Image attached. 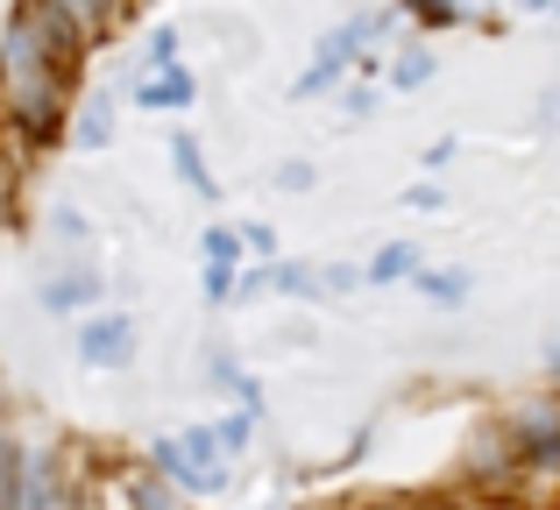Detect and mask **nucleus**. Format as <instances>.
Returning <instances> with one entry per match:
<instances>
[{
  "mask_svg": "<svg viewBox=\"0 0 560 510\" xmlns=\"http://www.w3.org/2000/svg\"><path fill=\"white\" fill-rule=\"evenodd\" d=\"M71 64H79V50H65L22 0L0 28V114L28 135H57L71 114Z\"/></svg>",
  "mask_w": 560,
  "mask_h": 510,
  "instance_id": "f257e3e1",
  "label": "nucleus"
},
{
  "mask_svg": "<svg viewBox=\"0 0 560 510\" xmlns=\"http://www.w3.org/2000/svg\"><path fill=\"white\" fill-rule=\"evenodd\" d=\"M8 510H85L71 461L57 447H22L14 454V483H8Z\"/></svg>",
  "mask_w": 560,
  "mask_h": 510,
  "instance_id": "f03ea898",
  "label": "nucleus"
},
{
  "mask_svg": "<svg viewBox=\"0 0 560 510\" xmlns=\"http://www.w3.org/2000/svg\"><path fill=\"white\" fill-rule=\"evenodd\" d=\"M504 447H511V469H539L560 475V398H533L504 418Z\"/></svg>",
  "mask_w": 560,
  "mask_h": 510,
  "instance_id": "7ed1b4c3",
  "label": "nucleus"
},
{
  "mask_svg": "<svg viewBox=\"0 0 560 510\" xmlns=\"http://www.w3.org/2000/svg\"><path fill=\"white\" fill-rule=\"evenodd\" d=\"M28 8L43 14V28H50L65 50H93V43H107L114 28H121V14H114L107 0H28Z\"/></svg>",
  "mask_w": 560,
  "mask_h": 510,
  "instance_id": "20e7f679",
  "label": "nucleus"
},
{
  "mask_svg": "<svg viewBox=\"0 0 560 510\" xmlns=\"http://www.w3.org/2000/svg\"><path fill=\"white\" fill-rule=\"evenodd\" d=\"M150 475H164L178 497H220V489L234 483L228 461H191L178 440H156V447H150Z\"/></svg>",
  "mask_w": 560,
  "mask_h": 510,
  "instance_id": "39448f33",
  "label": "nucleus"
},
{
  "mask_svg": "<svg viewBox=\"0 0 560 510\" xmlns=\"http://www.w3.org/2000/svg\"><path fill=\"white\" fill-rule=\"evenodd\" d=\"M79 361L85 369H128L136 361V319L128 312H85L79 319Z\"/></svg>",
  "mask_w": 560,
  "mask_h": 510,
  "instance_id": "423d86ee",
  "label": "nucleus"
},
{
  "mask_svg": "<svg viewBox=\"0 0 560 510\" xmlns=\"http://www.w3.org/2000/svg\"><path fill=\"white\" fill-rule=\"evenodd\" d=\"M100 270H65V276H50V284H36V298H43V312H57V319H85V312H100Z\"/></svg>",
  "mask_w": 560,
  "mask_h": 510,
  "instance_id": "0eeeda50",
  "label": "nucleus"
},
{
  "mask_svg": "<svg viewBox=\"0 0 560 510\" xmlns=\"http://www.w3.org/2000/svg\"><path fill=\"white\" fill-rule=\"evenodd\" d=\"M191 99H199V79H191L185 64H164V71H142L136 79V107L142 114H185Z\"/></svg>",
  "mask_w": 560,
  "mask_h": 510,
  "instance_id": "6e6552de",
  "label": "nucleus"
},
{
  "mask_svg": "<svg viewBox=\"0 0 560 510\" xmlns=\"http://www.w3.org/2000/svg\"><path fill=\"white\" fill-rule=\"evenodd\" d=\"M411 284H419V298L440 305V312H462V305L476 298V276H468V270H425V262H419Z\"/></svg>",
  "mask_w": 560,
  "mask_h": 510,
  "instance_id": "1a4fd4ad",
  "label": "nucleus"
},
{
  "mask_svg": "<svg viewBox=\"0 0 560 510\" xmlns=\"http://www.w3.org/2000/svg\"><path fill=\"white\" fill-rule=\"evenodd\" d=\"M383 79H390V93H419V85L440 79V57L425 50V43H405V50L390 57V71H383Z\"/></svg>",
  "mask_w": 560,
  "mask_h": 510,
  "instance_id": "9d476101",
  "label": "nucleus"
},
{
  "mask_svg": "<svg viewBox=\"0 0 560 510\" xmlns=\"http://www.w3.org/2000/svg\"><path fill=\"white\" fill-rule=\"evenodd\" d=\"M171 164H178V178H185L191 199H220V178L206 170V150L191 135H171Z\"/></svg>",
  "mask_w": 560,
  "mask_h": 510,
  "instance_id": "9b49d317",
  "label": "nucleus"
},
{
  "mask_svg": "<svg viewBox=\"0 0 560 510\" xmlns=\"http://www.w3.org/2000/svg\"><path fill=\"white\" fill-rule=\"evenodd\" d=\"M262 284L284 290V298H305V305L327 298V290H319V270H313V262H262Z\"/></svg>",
  "mask_w": 560,
  "mask_h": 510,
  "instance_id": "f8f14e48",
  "label": "nucleus"
},
{
  "mask_svg": "<svg viewBox=\"0 0 560 510\" xmlns=\"http://www.w3.org/2000/svg\"><path fill=\"white\" fill-rule=\"evenodd\" d=\"M411 270H419V249H411V241H383V249L362 262V284H405Z\"/></svg>",
  "mask_w": 560,
  "mask_h": 510,
  "instance_id": "ddd939ff",
  "label": "nucleus"
},
{
  "mask_svg": "<svg viewBox=\"0 0 560 510\" xmlns=\"http://www.w3.org/2000/svg\"><path fill=\"white\" fill-rule=\"evenodd\" d=\"M121 503H128V510H185V497H178V489L164 483V475H136Z\"/></svg>",
  "mask_w": 560,
  "mask_h": 510,
  "instance_id": "4468645a",
  "label": "nucleus"
},
{
  "mask_svg": "<svg viewBox=\"0 0 560 510\" xmlns=\"http://www.w3.org/2000/svg\"><path fill=\"white\" fill-rule=\"evenodd\" d=\"M71 135H79V150H107V142H114V107H107V99H93V107H79V121H71Z\"/></svg>",
  "mask_w": 560,
  "mask_h": 510,
  "instance_id": "2eb2a0df",
  "label": "nucleus"
},
{
  "mask_svg": "<svg viewBox=\"0 0 560 510\" xmlns=\"http://www.w3.org/2000/svg\"><path fill=\"white\" fill-rule=\"evenodd\" d=\"M178 22H156L150 28V43H142V71H164V64H185V57H178Z\"/></svg>",
  "mask_w": 560,
  "mask_h": 510,
  "instance_id": "dca6fc26",
  "label": "nucleus"
},
{
  "mask_svg": "<svg viewBox=\"0 0 560 510\" xmlns=\"http://www.w3.org/2000/svg\"><path fill=\"white\" fill-rule=\"evenodd\" d=\"M213 440H220V454H248V440H256V418L248 412H228V418H213Z\"/></svg>",
  "mask_w": 560,
  "mask_h": 510,
  "instance_id": "f3484780",
  "label": "nucleus"
},
{
  "mask_svg": "<svg viewBox=\"0 0 560 510\" xmlns=\"http://www.w3.org/2000/svg\"><path fill=\"white\" fill-rule=\"evenodd\" d=\"M50 241L57 249H85V241H93V221H85L79 206H57L50 213Z\"/></svg>",
  "mask_w": 560,
  "mask_h": 510,
  "instance_id": "a211bd4d",
  "label": "nucleus"
},
{
  "mask_svg": "<svg viewBox=\"0 0 560 510\" xmlns=\"http://www.w3.org/2000/svg\"><path fill=\"white\" fill-rule=\"evenodd\" d=\"M199 256L206 262H234V270H242V227H206V235H199Z\"/></svg>",
  "mask_w": 560,
  "mask_h": 510,
  "instance_id": "6ab92c4d",
  "label": "nucleus"
},
{
  "mask_svg": "<svg viewBox=\"0 0 560 510\" xmlns=\"http://www.w3.org/2000/svg\"><path fill=\"white\" fill-rule=\"evenodd\" d=\"M234 284H242L234 262H206V305H234Z\"/></svg>",
  "mask_w": 560,
  "mask_h": 510,
  "instance_id": "aec40b11",
  "label": "nucleus"
},
{
  "mask_svg": "<svg viewBox=\"0 0 560 510\" xmlns=\"http://www.w3.org/2000/svg\"><path fill=\"white\" fill-rule=\"evenodd\" d=\"M411 14L433 28H454V22H468V0H411Z\"/></svg>",
  "mask_w": 560,
  "mask_h": 510,
  "instance_id": "412c9836",
  "label": "nucleus"
},
{
  "mask_svg": "<svg viewBox=\"0 0 560 510\" xmlns=\"http://www.w3.org/2000/svg\"><path fill=\"white\" fill-rule=\"evenodd\" d=\"M319 290H327V298H348V290H362V270L355 262H327V270H319Z\"/></svg>",
  "mask_w": 560,
  "mask_h": 510,
  "instance_id": "4be33fe9",
  "label": "nucleus"
},
{
  "mask_svg": "<svg viewBox=\"0 0 560 510\" xmlns=\"http://www.w3.org/2000/svg\"><path fill=\"white\" fill-rule=\"evenodd\" d=\"M228 390L242 398V412H248V418H262V412H270V398H262V376H248V369H242V376H234Z\"/></svg>",
  "mask_w": 560,
  "mask_h": 510,
  "instance_id": "5701e85b",
  "label": "nucleus"
},
{
  "mask_svg": "<svg viewBox=\"0 0 560 510\" xmlns=\"http://www.w3.org/2000/svg\"><path fill=\"white\" fill-rule=\"evenodd\" d=\"M242 256L277 262V235H270V221H248V227H242Z\"/></svg>",
  "mask_w": 560,
  "mask_h": 510,
  "instance_id": "b1692460",
  "label": "nucleus"
},
{
  "mask_svg": "<svg viewBox=\"0 0 560 510\" xmlns=\"http://www.w3.org/2000/svg\"><path fill=\"white\" fill-rule=\"evenodd\" d=\"M14 454H22V440H14V432L0 426V510H8V483H14Z\"/></svg>",
  "mask_w": 560,
  "mask_h": 510,
  "instance_id": "393cba45",
  "label": "nucleus"
},
{
  "mask_svg": "<svg viewBox=\"0 0 560 510\" xmlns=\"http://www.w3.org/2000/svg\"><path fill=\"white\" fill-rule=\"evenodd\" d=\"M370 107H376V85H348V93H341V114H348V121H370Z\"/></svg>",
  "mask_w": 560,
  "mask_h": 510,
  "instance_id": "a878e982",
  "label": "nucleus"
},
{
  "mask_svg": "<svg viewBox=\"0 0 560 510\" xmlns=\"http://www.w3.org/2000/svg\"><path fill=\"white\" fill-rule=\"evenodd\" d=\"M206 376H213V383H234V376H242V361H234V347H213V355H206Z\"/></svg>",
  "mask_w": 560,
  "mask_h": 510,
  "instance_id": "bb28decb",
  "label": "nucleus"
},
{
  "mask_svg": "<svg viewBox=\"0 0 560 510\" xmlns=\"http://www.w3.org/2000/svg\"><path fill=\"white\" fill-rule=\"evenodd\" d=\"M14 221V156L0 150V227Z\"/></svg>",
  "mask_w": 560,
  "mask_h": 510,
  "instance_id": "cd10ccee",
  "label": "nucleus"
},
{
  "mask_svg": "<svg viewBox=\"0 0 560 510\" xmlns=\"http://www.w3.org/2000/svg\"><path fill=\"white\" fill-rule=\"evenodd\" d=\"M277 185H284V192H313V164H284Z\"/></svg>",
  "mask_w": 560,
  "mask_h": 510,
  "instance_id": "c85d7f7f",
  "label": "nucleus"
},
{
  "mask_svg": "<svg viewBox=\"0 0 560 510\" xmlns=\"http://www.w3.org/2000/svg\"><path fill=\"white\" fill-rule=\"evenodd\" d=\"M405 206H411V213H433V206H440V185H433V178H425V185H411V192H405Z\"/></svg>",
  "mask_w": 560,
  "mask_h": 510,
  "instance_id": "c756f323",
  "label": "nucleus"
},
{
  "mask_svg": "<svg viewBox=\"0 0 560 510\" xmlns=\"http://www.w3.org/2000/svg\"><path fill=\"white\" fill-rule=\"evenodd\" d=\"M454 164V142H433V150H425V170H433V178H440V170H447Z\"/></svg>",
  "mask_w": 560,
  "mask_h": 510,
  "instance_id": "7c9ffc66",
  "label": "nucleus"
},
{
  "mask_svg": "<svg viewBox=\"0 0 560 510\" xmlns=\"http://www.w3.org/2000/svg\"><path fill=\"white\" fill-rule=\"evenodd\" d=\"M539 128H560V93H547V99H539Z\"/></svg>",
  "mask_w": 560,
  "mask_h": 510,
  "instance_id": "2f4dec72",
  "label": "nucleus"
},
{
  "mask_svg": "<svg viewBox=\"0 0 560 510\" xmlns=\"http://www.w3.org/2000/svg\"><path fill=\"white\" fill-rule=\"evenodd\" d=\"M376 510H447V503H376Z\"/></svg>",
  "mask_w": 560,
  "mask_h": 510,
  "instance_id": "473e14b6",
  "label": "nucleus"
},
{
  "mask_svg": "<svg viewBox=\"0 0 560 510\" xmlns=\"http://www.w3.org/2000/svg\"><path fill=\"white\" fill-rule=\"evenodd\" d=\"M107 8H114V14H121V22H128V14H136V0H107Z\"/></svg>",
  "mask_w": 560,
  "mask_h": 510,
  "instance_id": "72a5a7b5",
  "label": "nucleus"
},
{
  "mask_svg": "<svg viewBox=\"0 0 560 510\" xmlns=\"http://www.w3.org/2000/svg\"><path fill=\"white\" fill-rule=\"evenodd\" d=\"M518 8H533V14H547V0H518Z\"/></svg>",
  "mask_w": 560,
  "mask_h": 510,
  "instance_id": "f704fd0d",
  "label": "nucleus"
},
{
  "mask_svg": "<svg viewBox=\"0 0 560 510\" xmlns=\"http://www.w3.org/2000/svg\"><path fill=\"white\" fill-rule=\"evenodd\" d=\"M547 14H560V0H547Z\"/></svg>",
  "mask_w": 560,
  "mask_h": 510,
  "instance_id": "c9c22d12",
  "label": "nucleus"
},
{
  "mask_svg": "<svg viewBox=\"0 0 560 510\" xmlns=\"http://www.w3.org/2000/svg\"><path fill=\"white\" fill-rule=\"evenodd\" d=\"M262 510H284V503H262Z\"/></svg>",
  "mask_w": 560,
  "mask_h": 510,
  "instance_id": "e433bc0d",
  "label": "nucleus"
}]
</instances>
